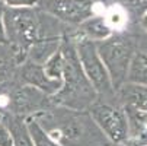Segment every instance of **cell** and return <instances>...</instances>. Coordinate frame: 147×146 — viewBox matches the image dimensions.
I'll return each mask as SVG.
<instances>
[{"instance_id": "cell-24", "label": "cell", "mask_w": 147, "mask_h": 146, "mask_svg": "<svg viewBox=\"0 0 147 146\" xmlns=\"http://www.w3.org/2000/svg\"><path fill=\"white\" fill-rule=\"evenodd\" d=\"M3 118V114H0V120H2Z\"/></svg>"}, {"instance_id": "cell-17", "label": "cell", "mask_w": 147, "mask_h": 146, "mask_svg": "<svg viewBox=\"0 0 147 146\" xmlns=\"http://www.w3.org/2000/svg\"><path fill=\"white\" fill-rule=\"evenodd\" d=\"M25 121H26L28 132L32 137L34 146H61L41 129V126L36 123V120L34 117H28V118H25Z\"/></svg>"}, {"instance_id": "cell-19", "label": "cell", "mask_w": 147, "mask_h": 146, "mask_svg": "<svg viewBox=\"0 0 147 146\" xmlns=\"http://www.w3.org/2000/svg\"><path fill=\"white\" fill-rule=\"evenodd\" d=\"M0 146H13V139L3 118L0 120Z\"/></svg>"}, {"instance_id": "cell-13", "label": "cell", "mask_w": 147, "mask_h": 146, "mask_svg": "<svg viewBox=\"0 0 147 146\" xmlns=\"http://www.w3.org/2000/svg\"><path fill=\"white\" fill-rule=\"evenodd\" d=\"M63 37H53V38H39L36 43H34L28 53L26 60H31L36 65H44L45 61L60 50Z\"/></svg>"}, {"instance_id": "cell-9", "label": "cell", "mask_w": 147, "mask_h": 146, "mask_svg": "<svg viewBox=\"0 0 147 146\" xmlns=\"http://www.w3.org/2000/svg\"><path fill=\"white\" fill-rule=\"evenodd\" d=\"M16 82L22 85H31L48 96H53L61 88V80L48 77L42 65H36L31 60H25L19 65L16 70Z\"/></svg>"}, {"instance_id": "cell-21", "label": "cell", "mask_w": 147, "mask_h": 146, "mask_svg": "<svg viewBox=\"0 0 147 146\" xmlns=\"http://www.w3.org/2000/svg\"><path fill=\"white\" fill-rule=\"evenodd\" d=\"M3 10H5V5L0 2V44H7L6 32H5V24H3Z\"/></svg>"}, {"instance_id": "cell-4", "label": "cell", "mask_w": 147, "mask_h": 146, "mask_svg": "<svg viewBox=\"0 0 147 146\" xmlns=\"http://www.w3.org/2000/svg\"><path fill=\"white\" fill-rule=\"evenodd\" d=\"M96 51L109 75L112 88L117 92L127 80L131 58L137 51L136 39L124 32H114L111 37L98 41Z\"/></svg>"}, {"instance_id": "cell-7", "label": "cell", "mask_w": 147, "mask_h": 146, "mask_svg": "<svg viewBox=\"0 0 147 146\" xmlns=\"http://www.w3.org/2000/svg\"><path fill=\"white\" fill-rule=\"evenodd\" d=\"M90 117L96 123L99 130L107 136L111 143L124 145L128 139V118L124 107L114 99L96 98L88 108Z\"/></svg>"}, {"instance_id": "cell-16", "label": "cell", "mask_w": 147, "mask_h": 146, "mask_svg": "<svg viewBox=\"0 0 147 146\" xmlns=\"http://www.w3.org/2000/svg\"><path fill=\"white\" fill-rule=\"evenodd\" d=\"M100 2L109 6H118L131 19H140L147 10V0H100Z\"/></svg>"}, {"instance_id": "cell-6", "label": "cell", "mask_w": 147, "mask_h": 146, "mask_svg": "<svg viewBox=\"0 0 147 146\" xmlns=\"http://www.w3.org/2000/svg\"><path fill=\"white\" fill-rule=\"evenodd\" d=\"M71 35H73V31H71ZM73 38H74L76 53L80 61V66L83 69V73L86 75L88 80L90 82L98 98L109 99V101L117 99V94L112 88L109 75L96 51V43L86 38L74 37V35Z\"/></svg>"}, {"instance_id": "cell-15", "label": "cell", "mask_w": 147, "mask_h": 146, "mask_svg": "<svg viewBox=\"0 0 147 146\" xmlns=\"http://www.w3.org/2000/svg\"><path fill=\"white\" fill-rule=\"evenodd\" d=\"M125 82L147 86V54L146 53H143L140 50H137L134 53Z\"/></svg>"}, {"instance_id": "cell-2", "label": "cell", "mask_w": 147, "mask_h": 146, "mask_svg": "<svg viewBox=\"0 0 147 146\" xmlns=\"http://www.w3.org/2000/svg\"><path fill=\"white\" fill-rule=\"evenodd\" d=\"M60 51L63 56L61 88L51 96V101L54 105H61L73 110H88L95 102L98 95L86 75L83 73L71 31L63 35Z\"/></svg>"}, {"instance_id": "cell-11", "label": "cell", "mask_w": 147, "mask_h": 146, "mask_svg": "<svg viewBox=\"0 0 147 146\" xmlns=\"http://www.w3.org/2000/svg\"><path fill=\"white\" fill-rule=\"evenodd\" d=\"M112 34L114 32H112L111 26L108 25L107 19H105V16H102V15H93V16H90L83 24H80L76 28V31H73V35L74 37L86 38V39L95 41V43L111 37Z\"/></svg>"}, {"instance_id": "cell-14", "label": "cell", "mask_w": 147, "mask_h": 146, "mask_svg": "<svg viewBox=\"0 0 147 146\" xmlns=\"http://www.w3.org/2000/svg\"><path fill=\"white\" fill-rule=\"evenodd\" d=\"M3 121L6 123V126L10 130V134L13 139V146H34V142L28 132L25 118L10 115V114H3Z\"/></svg>"}, {"instance_id": "cell-1", "label": "cell", "mask_w": 147, "mask_h": 146, "mask_svg": "<svg viewBox=\"0 0 147 146\" xmlns=\"http://www.w3.org/2000/svg\"><path fill=\"white\" fill-rule=\"evenodd\" d=\"M50 137L61 146H109L88 110H73L61 105L32 115Z\"/></svg>"}, {"instance_id": "cell-23", "label": "cell", "mask_w": 147, "mask_h": 146, "mask_svg": "<svg viewBox=\"0 0 147 146\" xmlns=\"http://www.w3.org/2000/svg\"><path fill=\"white\" fill-rule=\"evenodd\" d=\"M109 146H125V145H117V143H111Z\"/></svg>"}, {"instance_id": "cell-20", "label": "cell", "mask_w": 147, "mask_h": 146, "mask_svg": "<svg viewBox=\"0 0 147 146\" xmlns=\"http://www.w3.org/2000/svg\"><path fill=\"white\" fill-rule=\"evenodd\" d=\"M6 7H35L38 0H0Z\"/></svg>"}, {"instance_id": "cell-12", "label": "cell", "mask_w": 147, "mask_h": 146, "mask_svg": "<svg viewBox=\"0 0 147 146\" xmlns=\"http://www.w3.org/2000/svg\"><path fill=\"white\" fill-rule=\"evenodd\" d=\"M20 60L9 44H0V91L16 83V70Z\"/></svg>"}, {"instance_id": "cell-18", "label": "cell", "mask_w": 147, "mask_h": 146, "mask_svg": "<svg viewBox=\"0 0 147 146\" xmlns=\"http://www.w3.org/2000/svg\"><path fill=\"white\" fill-rule=\"evenodd\" d=\"M42 67H44L48 77L61 80V75H63V56H61V51L58 50L57 53H54L42 65Z\"/></svg>"}, {"instance_id": "cell-22", "label": "cell", "mask_w": 147, "mask_h": 146, "mask_svg": "<svg viewBox=\"0 0 147 146\" xmlns=\"http://www.w3.org/2000/svg\"><path fill=\"white\" fill-rule=\"evenodd\" d=\"M140 20H141V25H143V28H144V29H147V10H146V12L141 15Z\"/></svg>"}, {"instance_id": "cell-8", "label": "cell", "mask_w": 147, "mask_h": 146, "mask_svg": "<svg viewBox=\"0 0 147 146\" xmlns=\"http://www.w3.org/2000/svg\"><path fill=\"white\" fill-rule=\"evenodd\" d=\"M36 7L61 24L77 28L95 15V0H38Z\"/></svg>"}, {"instance_id": "cell-25", "label": "cell", "mask_w": 147, "mask_h": 146, "mask_svg": "<svg viewBox=\"0 0 147 146\" xmlns=\"http://www.w3.org/2000/svg\"><path fill=\"white\" fill-rule=\"evenodd\" d=\"M146 146H147V145H146Z\"/></svg>"}, {"instance_id": "cell-5", "label": "cell", "mask_w": 147, "mask_h": 146, "mask_svg": "<svg viewBox=\"0 0 147 146\" xmlns=\"http://www.w3.org/2000/svg\"><path fill=\"white\" fill-rule=\"evenodd\" d=\"M54 105L51 96L31 85L13 83L0 91V114H10L20 118L36 115Z\"/></svg>"}, {"instance_id": "cell-10", "label": "cell", "mask_w": 147, "mask_h": 146, "mask_svg": "<svg viewBox=\"0 0 147 146\" xmlns=\"http://www.w3.org/2000/svg\"><path fill=\"white\" fill-rule=\"evenodd\" d=\"M115 94L117 101L125 110L147 113V86L125 82Z\"/></svg>"}, {"instance_id": "cell-3", "label": "cell", "mask_w": 147, "mask_h": 146, "mask_svg": "<svg viewBox=\"0 0 147 146\" xmlns=\"http://www.w3.org/2000/svg\"><path fill=\"white\" fill-rule=\"evenodd\" d=\"M3 24L7 44L15 50L20 63L26 60L29 47L39 39V9L35 7H6Z\"/></svg>"}]
</instances>
